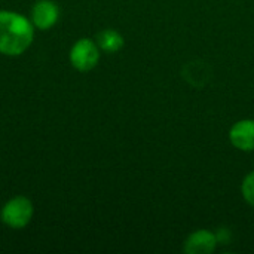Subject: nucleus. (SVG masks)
<instances>
[{
    "label": "nucleus",
    "mask_w": 254,
    "mask_h": 254,
    "mask_svg": "<svg viewBox=\"0 0 254 254\" xmlns=\"http://www.w3.org/2000/svg\"><path fill=\"white\" fill-rule=\"evenodd\" d=\"M34 40V25L27 16L13 10H0V54L18 57Z\"/></svg>",
    "instance_id": "nucleus-1"
},
{
    "label": "nucleus",
    "mask_w": 254,
    "mask_h": 254,
    "mask_svg": "<svg viewBox=\"0 0 254 254\" xmlns=\"http://www.w3.org/2000/svg\"><path fill=\"white\" fill-rule=\"evenodd\" d=\"M34 214V207L33 202L22 195L13 196L12 199H9L0 211V217L1 222L12 228V229H22L25 228Z\"/></svg>",
    "instance_id": "nucleus-2"
},
{
    "label": "nucleus",
    "mask_w": 254,
    "mask_h": 254,
    "mask_svg": "<svg viewBox=\"0 0 254 254\" xmlns=\"http://www.w3.org/2000/svg\"><path fill=\"white\" fill-rule=\"evenodd\" d=\"M70 63L79 71H91L100 61V48L95 40L82 37L70 49Z\"/></svg>",
    "instance_id": "nucleus-3"
},
{
    "label": "nucleus",
    "mask_w": 254,
    "mask_h": 254,
    "mask_svg": "<svg viewBox=\"0 0 254 254\" xmlns=\"http://www.w3.org/2000/svg\"><path fill=\"white\" fill-rule=\"evenodd\" d=\"M30 19L36 28L49 30L60 19V7L52 0H39L31 9Z\"/></svg>",
    "instance_id": "nucleus-4"
},
{
    "label": "nucleus",
    "mask_w": 254,
    "mask_h": 254,
    "mask_svg": "<svg viewBox=\"0 0 254 254\" xmlns=\"http://www.w3.org/2000/svg\"><path fill=\"white\" fill-rule=\"evenodd\" d=\"M219 246L216 232L208 229H198L192 232L183 246V252L188 254H211Z\"/></svg>",
    "instance_id": "nucleus-5"
},
{
    "label": "nucleus",
    "mask_w": 254,
    "mask_h": 254,
    "mask_svg": "<svg viewBox=\"0 0 254 254\" xmlns=\"http://www.w3.org/2000/svg\"><path fill=\"white\" fill-rule=\"evenodd\" d=\"M232 146L241 152H254V119H241L229 129Z\"/></svg>",
    "instance_id": "nucleus-6"
},
{
    "label": "nucleus",
    "mask_w": 254,
    "mask_h": 254,
    "mask_svg": "<svg viewBox=\"0 0 254 254\" xmlns=\"http://www.w3.org/2000/svg\"><path fill=\"white\" fill-rule=\"evenodd\" d=\"M95 42H97L100 51H103L106 54H116L125 45L124 36L119 31L113 30V28H104V30H101L97 34Z\"/></svg>",
    "instance_id": "nucleus-7"
},
{
    "label": "nucleus",
    "mask_w": 254,
    "mask_h": 254,
    "mask_svg": "<svg viewBox=\"0 0 254 254\" xmlns=\"http://www.w3.org/2000/svg\"><path fill=\"white\" fill-rule=\"evenodd\" d=\"M241 193H243V198L244 201L254 207V171L249 173L244 180H243V185H241Z\"/></svg>",
    "instance_id": "nucleus-8"
}]
</instances>
